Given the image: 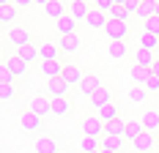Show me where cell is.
I'll return each mask as SVG.
<instances>
[{
	"label": "cell",
	"instance_id": "cell-1",
	"mask_svg": "<svg viewBox=\"0 0 159 153\" xmlns=\"http://www.w3.org/2000/svg\"><path fill=\"white\" fill-rule=\"evenodd\" d=\"M80 131H82V137H104V123L96 115H85L80 120Z\"/></svg>",
	"mask_w": 159,
	"mask_h": 153
},
{
	"label": "cell",
	"instance_id": "cell-2",
	"mask_svg": "<svg viewBox=\"0 0 159 153\" xmlns=\"http://www.w3.org/2000/svg\"><path fill=\"white\" fill-rule=\"evenodd\" d=\"M19 126H22L25 131H41L44 118H41V115H36V112L28 107V109H22V112H19Z\"/></svg>",
	"mask_w": 159,
	"mask_h": 153
},
{
	"label": "cell",
	"instance_id": "cell-3",
	"mask_svg": "<svg viewBox=\"0 0 159 153\" xmlns=\"http://www.w3.org/2000/svg\"><path fill=\"white\" fill-rule=\"evenodd\" d=\"M104 33H107V38H110V41H124V38L129 36V22L110 19V22L104 25Z\"/></svg>",
	"mask_w": 159,
	"mask_h": 153
},
{
	"label": "cell",
	"instance_id": "cell-4",
	"mask_svg": "<svg viewBox=\"0 0 159 153\" xmlns=\"http://www.w3.org/2000/svg\"><path fill=\"white\" fill-rule=\"evenodd\" d=\"M47 90H49V98H69L71 85L63 76H52V79H47Z\"/></svg>",
	"mask_w": 159,
	"mask_h": 153
},
{
	"label": "cell",
	"instance_id": "cell-5",
	"mask_svg": "<svg viewBox=\"0 0 159 153\" xmlns=\"http://www.w3.org/2000/svg\"><path fill=\"white\" fill-rule=\"evenodd\" d=\"M132 148L137 153H151L157 151V139H154V131H140L137 137L132 139Z\"/></svg>",
	"mask_w": 159,
	"mask_h": 153
},
{
	"label": "cell",
	"instance_id": "cell-6",
	"mask_svg": "<svg viewBox=\"0 0 159 153\" xmlns=\"http://www.w3.org/2000/svg\"><path fill=\"white\" fill-rule=\"evenodd\" d=\"M61 44H55V41H41L39 44V55H41V60H61Z\"/></svg>",
	"mask_w": 159,
	"mask_h": 153
},
{
	"label": "cell",
	"instance_id": "cell-7",
	"mask_svg": "<svg viewBox=\"0 0 159 153\" xmlns=\"http://www.w3.org/2000/svg\"><path fill=\"white\" fill-rule=\"evenodd\" d=\"M30 109L36 112V115L47 118L49 112H52V98H49V96H33L30 98Z\"/></svg>",
	"mask_w": 159,
	"mask_h": 153
},
{
	"label": "cell",
	"instance_id": "cell-8",
	"mask_svg": "<svg viewBox=\"0 0 159 153\" xmlns=\"http://www.w3.org/2000/svg\"><path fill=\"white\" fill-rule=\"evenodd\" d=\"M140 123H143L145 131H159V109H157V107L143 109V115H140Z\"/></svg>",
	"mask_w": 159,
	"mask_h": 153
},
{
	"label": "cell",
	"instance_id": "cell-9",
	"mask_svg": "<svg viewBox=\"0 0 159 153\" xmlns=\"http://www.w3.org/2000/svg\"><path fill=\"white\" fill-rule=\"evenodd\" d=\"M91 14V6H88V0H74V3H69V16H74L77 22H85Z\"/></svg>",
	"mask_w": 159,
	"mask_h": 153
},
{
	"label": "cell",
	"instance_id": "cell-10",
	"mask_svg": "<svg viewBox=\"0 0 159 153\" xmlns=\"http://www.w3.org/2000/svg\"><path fill=\"white\" fill-rule=\"evenodd\" d=\"M107 22H110V16L104 14V11H99V8H91V14H88V19H85V25L93 28V30H104Z\"/></svg>",
	"mask_w": 159,
	"mask_h": 153
},
{
	"label": "cell",
	"instance_id": "cell-11",
	"mask_svg": "<svg viewBox=\"0 0 159 153\" xmlns=\"http://www.w3.org/2000/svg\"><path fill=\"white\" fill-rule=\"evenodd\" d=\"M99 88H102V79H99L96 74H85L82 82H80V90H82V96H88V98H91Z\"/></svg>",
	"mask_w": 159,
	"mask_h": 153
},
{
	"label": "cell",
	"instance_id": "cell-12",
	"mask_svg": "<svg viewBox=\"0 0 159 153\" xmlns=\"http://www.w3.org/2000/svg\"><path fill=\"white\" fill-rule=\"evenodd\" d=\"M66 79V82H69V85H71V88H74V85H80V82H82V71H80V66H74V63H63V74H61Z\"/></svg>",
	"mask_w": 159,
	"mask_h": 153
},
{
	"label": "cell",
	"instance_id": "cell-13",
	"mask_svg": "<svg viewBox=\"0 0 159 153\" xmlns=\"http://www.w3.org/2000/svg\"><path fill=\"white\" fill-rule=\"evenodd\" d=\"M66 11H69V6H66L63 0H49L47 6H44V14H47L49 19H55V22H58V19H61Z\"/></svg>",
	"mask_w": 159,
	"mask_h": 153
},
{
	"label": "cell",
	"instance_id": "cell-14",
	"mask_svg": "<svg viewBox=\"0 0 159 153\" xmlns=\"http://www.w3.org/2000/svg\"><path fill=\"white\" fill-rule=\"evenodd\" d=\"M107 104H112V93L102 85V88L91 96V107H93V109H102V107H107Z\"/></svg>",
	"mask_w": 159,
	"mask_h": 153
},
{
	"label": "cell",
	"instance_id": "cell-15",
	"mask_svg": "<svg viewBox=\"0 0 159 153\" xmlns=\"http://www.w3.org/2000/svg\"><path fill=\"white\" fill-rule=\"evenodd\" d=\"M33 148H36V153H61L58 139H55V137H39Z\"/></svg>",
	"mask_w": 159,
	"mask_h": 153
},
{
	"label": "cell",
	"instance_id": "cell-16",
	"mask_svg": "<svg viewBox=\"0 0 159 153\" xmlns=\"http://www.w3.org/2000/svg\"><path fill=\"white\" fill-rule=\"evenodd\" d=\"M74 28H77V19H74V16H69V11H66V14L55 22V30L61 33V36H71V33H74Z\"/></svg>",
	"mask_w": 159,
	"mask_h": 153
},
{
	"label": "cell",
	"instance_id": "cell-17",
	"mask_svg": "<svg viewBox=\"0 0 159 153\" xmlns=\"http://www.w3.org/2000/svg\"><path fill=\"white\" fill-rule=\"evenodd\" d=\"M16 55H19L25 63L41 60V55H39V46H36V44H22V46H16Z\"/></svg>",
	"mask_w": 159,
	"mask_h": 153
},
{
	"label": "cell",
	"instance_id": "cell-18",
	"mask_svg": "<svg viewBox=\"0 0 159 153\" xmlns=\"http://www.w3.org/2000/svg\"><path fill=\"white\" fill-rule=\"evenodd\" d=\"M8 44H14V46H22V44H30V33L25 30V28H11L8 30Z\"/></svg>",
	"mask_w": 159,
	"mask_h": 153
},
{
	"label": "cell",
	"instance_id": "cell-19",
	"mask_svg": "<svg viewBox=\"0 0 159 153\" xmlns=\"http://www.w3.org/2000/svg\"><path fill=\"white\" fill-rule=\"evenodd\" d=\"M126 55H129V44H124V41H110V44H107V58L124 60Z\"/></svg>",
	"mask_w": 159,
	"mask_h": 153
},
{
	"label": "cell",
	"instance_id": "cell-20",
	"mask_svg": "<svg viewBox=\"0 0 159 153\" xmlns=\"http://www.w3.org/2000/svg\"><path fill=\"white\" fill-rule=\"evenodd\" d=\"M41 74L52 79V76H61L63 74V63L61 60H41Z\"/></svg>",
	"mask_w": 159,
	"mask_h": 153
},
{
	"label": "cell",
	"instance_id": "cell-21",
	"mask_svg": "<svg viewBox=\"0 0 159 153\" xmlns=\"http://www.w3.org/2000/svg\"><path fill=\"white\" fill-rule=\"evenodd\" d=\"M102 148H104V151L121 153L124 151V137H118V134H104V137H102Z\"/></svg>",
	"mask_w": 159,
	"mask_h": 153
},
{
	"label": "cell",
	"instance_id": "cell-22",
	"mask_svg": "<svg viewBox=\"0 0 159 153\" xmlns=\"http://www.w3.org/2000/svg\"><path fill=\"white\" fill-rule=\"evenodd\" d=\"M6 66H8V68L14 71V76L19 79V76H25V74H28V66H30V63H25L22 58H19V55H14V58H8V60H6Z\"/></svg>",
	"mask_w": 159,
	"mask_h": 153
},
{
	"label": "cell",
	"instance_id": "cell-23",
	"mask_svg": "<svg viewBox=\"0 0 159 153\" xmlns=\"http://www.w3.org/2000/svg\"><path fill=\"white\" fill-rule=\"evenodd\" d=\"M134 63H137V66H145V68H151V66L157 63V58H154L151 49H143V46H140V49L134 52Z\"/></svg>",
	"mask_w": 159,
	"mask_h": 153
},
{
	"label": "cell",
	"instance_id": "cell-24",
	"mask_svg": "<svg viewBox=\"0 0 159 153\" xmlns=\"http://www.w3.org/2000/svg\"><path fill=\"white\" fill-rule=\"evenodd\" d=\"M93 115H96V118H99V120H102V123H110V120H118V107H115V104H107V107L96 109Z\"/></svg>",
	"mask_w": 159,
	"mask_h": 153
},
{
	"label": "cell",
	"instance_id": "cell-25",
	"mask_svg": "<svg viewBox=\"0 0 159 153\" xmlns=\"http://www.w3.org/2000/svg\"><path fill=\"white\" fill-rule=\"evenodd\" d=\"M137 16L140 19H151V16H157V0H143L140 3V8H137Z\"/></svg>",
	"mask_w": 159,
	"mask_h": 153
},
{
	"label": "cell",
	"instance_id": "cell-26",
	"mask_svg": "<svg viewBox=\"0 0 159 153\" xmlns=\"http://www.w3.org/2000/svg\"><path fill=\"white\" fill-rule=\"evenodd\" d=\"M140 131H145V129H143V123H140V120H134V118H129V120H126V129H124V139H129V142H132V139L137 137Z\"/></svg>",
	"mask_w": 159,
	"mask_h": 153
},
{
	"label": "cell",
	"instance_id": "cell-27",
	"mask_svg": "<svg viewBox=\"0 0 159 153\" xmlns=\"http://www.w3.org/2000/svg\"><path fill=\"white\" fill-rule=\"evenodd\" d=\"M80 148H82V153H99L102 151V137H82Z\"/></svg>",
	"mask_w": 159,
	"mask_h": 153
},
{
	"label": "cell",
	"instance_id": "cell-28",
	"mask_svg": "<svg viewBox=\"0 0 159 153\" xmlns=\"http://www.w3.org/2000/svg\"><path fill=\"white\" fill-rule=\"evenodd\" d=\"M69 112H71V101H69V98H52V115L63 118Z\"/></svg>",
	"mask_w": 159,
	"mask_h": 153
},
{
	"label": "cell",
	"instance_id": "cell-29",
	"mask_svg": "<svg viewBox=\"0 0 159 153\" xmlns=\"http://www.w3.org/2000/svg\"><path fill=\"white\" fill-rule=\"evenodd\" d=\"M80 44H82V41H80L74 33H71V36H61V49H63V52H69V55H71V52H77Z\"/></svg>",
	"mask_w": 159,
	"mask_h": 153
},
{
	"label": "cell",
	"instance_id": "cell-30",
	"mask_svg": "<svg viewBox=\"0 0 159 153\" xmlns=\"http://www.w3.org/2000/svg\"><path fill=\"white\" fill-rule=\"evenodd\" d=\"M148 76H151V68H145V66H137V63L132 66V79H134L137 85H145V79H148Z\"/></svg>",
	"mask_w": 159,
	"mask_h": 153
},
{
	"label": "cell",
	"instance_id": "cell-31",
	"mask_svg": "<svg viewBox=\"0 0 159 153\" xmlns=\"http://www.w3.org/2000/svg\"><path fill=\"white\" fill-rule=\"evenodd\" d=\"M145 96H148V90H145L143 85H140V88H129V90H126V98L132 101V104H143Z\"/></svg>",
	"mask_w": 159,
	"mask_h": 153
},
{
	"label": "cell",
	"instance_id": "cell-32",
	"mask_svg": "<svg viewBox=\"0 0 159 153\" xmlns=\"http://www.w3.org/2000/svg\"><path fill=\"white\" fill-rule=\"evenodd\" d=\"M16 8L14 3H6V6H0V22H14L16 19Z\"/></svg>",
	"mask_w": 159,
	"mask_h": 153
},
{
	"label": "cell",
	"instance_id": "cell-33",
	"mask_svg": "<svg viewBox=\"0 0 159 153\" xmlns=\"http://www.w3.org/2000/svg\"><path fill=\"white\" fill-rule=\"evenodd\" d=\"M124 129H126V120H110L104 123V134H118V137H124Z\"/></svg>",
	"mask_w": 159,
	"mask_h": 153
},
{
	"label": "cell",
	"instance_id": "cell-34",
	"mask_svg": "<svg viewBox=\"0 0 159 153\" xmlns=\"http://www.w3.org/2000/svg\"><path fill=\"white\" fill-rule=\"evenodd\" d=\"M140 46L154 52V49L159 46V36H154V33H145V30H143V36H140Z\"/></svg>",
	"mask_w": 159,
	"mask_h": 153
},
{
	"label": "cell",
	"instance_id": "cell-35",
	"mask_svg": "<svg viewBox=\"0 0 159 153\" xmlns=\"http://www.w3.org/2000/svg\"><path fill=\"white\" fill-rule=\"evenodd\" d=\"M110 19H121V22H129V11H126V6L115 3V6H112V11H110Z\"/></svg>",
	"mask_w": 159,
	"mask_h": 153
},
{
	"label": "cell",
	"instance_id": "cell-36",
	"mask_svg": "<svg viewBox=\"0 0 159 153\" xmlns=\"http://www.w3.org/2000/svg\"><path fill=\"white\" fill-rule=\"evenodd\" d=\"M14 79H16L14 71H11V68L3 63V66H0V85H14Z\"/></svg>",
	"mask_w": 159,
	"mask_h": 153
},
{
	"label": "cell",
	"instance_id": "cell-37",
	"mask_svg": "<svg viewBox=\"0 0 159 153\" xmlns=\"http://www.w3.org/2000/svg\"><path fill=\"white\" fill-rule=\"evenodd\" d=\"M143 30H145V33H154V36H159V16L145 19V22H143Z\"/></svg>",
	"mask_w": 159,
	"mask_h": 153
},
{
	"label": "cell",
	"instance_id": "cell-38",
	"mask_svg": "<svg viewBox=\"0 0 159 153\" xmlns=\"http://www.w3.org/2000/svg\"><path fill=\"white\" fill-rule=\"evenodd\" d=\"M112 6H115V0H96V3H93V8H99V11H104L107 16H110Z\"/></svg>",
	"mask_w": 159,
	"mask_h": 153
},
{
	"label": "cell",
	"instance_id": "cell-39",
	"mask_svg": "<svg viewBox=\"0 0 159 153\" xmlns=\"http://www.w3.org/2000/svg\"><path fill=\"white\" fill-rule=\"evenodd\" d=\"M143 88H145V90H159V76H157V74H151L148 79H145Z\"/></svg>",
	"mask_w": 159,
	"mask_h": 153
},
{
	"label": "cell",
	"instance_id": "cell-40",
	"mask_svg": "<svg viewBox=\"0 0 159 153\" xmlns=\"http://www.w3.org/2000/svg\"><path fill=\"white\" fill-rule=\"evenodd\" d=\"M11 96H14V85H0V98L3 101H8Z\"/></svg>",
	"mask_w": 159,
	"mask_h": 153
},
{
	"label": "cell",
	"instance_id": "cell-41",
	"mask_svg": "<svg viewBox=\"0 0 159 153\" xmlns=\"http://www.w3.org/2000/svg\"><path fill=\"white\" fill-rule=\"evenodd\" d=\"M140 3H143V0H126L124 6H126V11H129V14H137V8H140Z\"/></svg>",
	"mask_w": 159,
	"mask_h": 153
},
{
	"label": "cell",
	"instance_id": "cell-42",
	"mask_svg": "<svg viewBox=\"0 0 159 153\" xmlns=\"http://www.w3.org/2000/svg\"><path fill=\"white\" fill-rule=\"evenodd\" d=\"M30 3H33V0H14V6H16V8H28Z\"/></svg>",
	"mask_w": 159,
	"mask_h": 153
},
{
	"label": "cell",
	"instance_id": "cell-43",
	"mask_svg": "<svg viewBox=\"0 0 159 153\" xmlns=\"http://www.w3.org/2000/svg\"><path fill=\"white\" fill-rule=\"evenodd\" d=\"M151 74H157V76H159V58H157V63L151 66Z\"/></svg>",
	"mask_w": 159,
	"mask_h": 153
},
{
	"label": "cell",
	"instance_id": "cell-44",
	"mask_svg": "<svg viewBox=\"0 0 159 153\" xmlns=\"http://www.w3.org/2000/svg\"><path fill=\"white\" fill-rule=\"evenodd\" d=\"M33 3H36V6H47L49 0H33Z\"/></svg>",
	"mask_w": 159,
	"mask_h": 153
},
{
	"label": "cell",
	"instance_id": "cell-45",
	"mask_svg": "<svg viewBox=\"0 0 159 153\" xmlns=\"http://www.w3.org/2000/svg\"><path fill=\"white\" fill-rule=\"evenodd\" d=\"M6 3H14V0H0V6H6Z\"/></svg>",
	"mask_w": 159,
	"mask_h": 153
},
{
	"label": "cell",
	"instance_id": "cell-46",
	"mask_svg": "<svg viewBox=\"0 0 159 153\" xmlns=\"http://www.w3.org/2000/svg\"><path fill=\"white\" fill-rule=\"evenodd\" d=\"M102 153H115V151H104V148H102Z\"/></svg>",
	"mask_w": 159,
	"mask_h": 153
},
{
	"label": "cell",
	"instance_id": "cell-47",
	"mask_svg": "<svg viewBox=\"0 0 159 153\" xmlns=\"http://www.w3.org/2000/svg\"><path fill=\"white\" fill-rule=\"evenodd\" d=\"M115 3H121V6H124V3H126V0H115Z\"/></svg>",
	"mask_w": 159,
	"mask_h": 153
},
{
	"label": "cell",
	"instance_id": "cell-48",
	"mask_svg": "<svg viewBox=\"0 0 159 153\" xmlns=\"http://www.w3.org/2000/svg\"><path fill=\"white\" fill-rule=\"evenodd\" d=\"M157 16H159V3H157Z\"/></svg>",
	"mask_w": 159,
	"mask_h": 153
},
{
	"label": "cell",
	"instance_id": "cell-49",
	"mask_svg": "<svg viewBox=\"0 0 159 153\" xmlns=\"http://www.w3.org/2000/svg\"><path fill=\"white\" fill-rule=\"evenodd\" d=\"M151 153H159V148H157V151H151Z\"/></svg>",
	"mask_w": 159,
	"mask_h": 153
},
{
	"label": "cell",
	"instance_id": "cell-50",
	"mask_svg": "<svg viewBox=\"0 0 159 153\" xmlns=\"http://www.w3.org/2000/svg\"><path fill=\"white\" fill-rule=\"evenodd\" d=\"M69 3H74V0H69Z\"/></svg>",
	"mask_w": 159,
	"mask_h": 153
},
{
	"label": "cell",
	"instance_id": "cell-51",
	"mask_svg": "<svg viewBox=\"0 0 159 153\" xmlns=\"http://www.w3.org/2000/svg\"><path fill=\"white\" fill-rule=\"evenodd\" d=\"M88 3H91V0H88ZM93 3H96V0H93Z\"/></svg>",
	"mask_w": 159,
	"mask_h": 153
},
{
	"label": "cell",
	"instance_id": "cell-52",
	"mask_svg": "<svg viewBox=\"0 0 159 153\" xmlns=\"http://www.w3.org/2000/svg\"><path fill=\"white\" fill-rule=\"evenodd\" d=\"M61 153H66V151H61Z\"/></svg>",
	"mask_w": 159,
	"mask_h": 153
},
{
	"label": "cell",
	"instance_id": "cell-53",
	"mask_svg": "<svg viewBox=\"0 0 159 153\" xmlns=\"http://www.w3.org/2000/svg\"><path fill=\"white\" fill-rule=\"evenodd\" d=\"M99 153H102V151H99Z\"/></svg>",
	"mask_w": 159,
	"mask_h": 153
},
{
	"label": "cell",
	"instance_id": "cell-54",
	"mask_svg": "<svg viewBox=\"0 0 159 153\" xmlns=\"http://www.w3.org/2000/svg\"><path fill=\"white\" fill-rule=\"evenodd\" d=\"M157 3H159V0H157Z\"/></svg>",
	"mask_w": 159,
	"mask_h": 153
}]
</instances>
